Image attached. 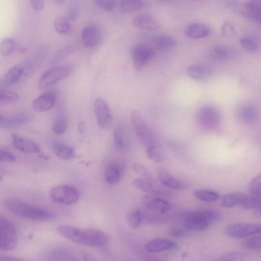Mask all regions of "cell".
Listing matches in <instances>:
<instances>
[{"label": "cell", "mask_w": 261, "mask_h": 261, "mask_svg": "<svg viewBox=\"0 0 261 261\" xmlns=\"http://www.w3.org/2000/svg\"><path fill=\"white\" fill-rule=\"evenodd\" d=\"M242 13L248 19L259 23L261 20V0H249L243 5Z\"/></svg>", "instance_id": "obj_18"}, {"label": "cell", "mask_w": 261, "mask_h": 261, "mask_svg": "<svg viewBox=\"0 0 261 261\" xmlns=\"http://www.w3.org/2000/svg\"><path fill=\"white\" fill-rule=\"evenodd\" d=\"M133 185L137 189L149 195L160 197L165 195V192L154 187L152 182L142 177L135 179L133 181Z\"/></svg>", "instance_id": "obj_24"}, {"label": "cell", "mask_w": 261, "mask_h": 261, "mask_svg": "<svg viewBox=\"0 0 261 261\" xmlns=\"http://www.w3.org/2000/svg\"><path fill=\"white\" fill-rule=\"evenodd\" d=\"M153 49L149 45L140 43L134 46L130 50V56L134 68L140 71L152 58Z\"/></svg>", "instance_id": "obj_10"}, {"label": "cell", "mask_w": 261, "mask_h": 261, "mask_svg": "<svg viewBox=\"0 0 261 261\" xmlns=\"http://www.w3.org/2000/svg\"><path fill=\"white\" fill-rule=\"evenodd\" d=\"M74 67L71 65L60 66L50 69L40 77L39 86L41 89L49 87L69 76Z\"/></svg>", "instance_id": "obj_7"}, {"label": "cell", "mask_w": 261, "mask_h": 261, "mask_svg": "<svg viewBox=\"0 0 261 261\" xmlns=\"http://www.w3.org/2000/svg\"><path fill=\"white\" fill-rule=\"evenodd\" d=\"M2 180V177L1 175L0 174V181Z\"/></svg>", "instance_id": "obj_55"}, {"label": "cell", "mask_w": 261, "mask_h": 261, "mask_svg": "<svg viewBox=\"0 0 261 261\" xmlns=\"http://www.w3.org/2000/svg\"><path fill=\"white\" fill-rule=\"evenodd\" d=\"M153 43L159 50L166 51L174 47L176 40L170 35L163 34L156 36L153 40Z\"/></svg>", "instance_id": "obj_27"}, {"label": "cell", "mask_w": 261, "mask_h": 261, "mask_svg": "<svg viewBox=\"0 0 261 261\" xmlns=\"http://www.w3.org/2000/svg\"><path fill=\"white\" fill-rule=\"evenodd\" d=\"M187 230L185 227L174 226L170 229L169 234L174 238H183L187 235Z\"/></svg>", "instance_id": "obj_46"}, {"label": "cell", "mask_w": 261, "mask_h": 261, "mask_svg": "<svg viewBox=\"0 0 261 261\" xmlns=\"http://www.w3.org/2000/svg\"><path fill=\"white\" fill-rule=\"evenodd\" d=\"M49 195L55 202L63 205L73 204L79 198L77 191L73 187L66 185L54 187L50 190Z\"/></svg>", "instance_id": "obj_9"}, {"label": "cell", "mask_w": 261, "mask_h": 261, "mask_svg": "<svg viewBox=\"0 0 261 261\" xmlns=\"http://www.w3.org/2000/svg\"><path fill=\"white\" fill-rule=\"evenodd\" d=\"M18 99L19 95L17 92L0 88V103H14Z\"/></svg>", "instance_id": "obj_37"}, {"label": "cell", "mask_w": 261, "mask_h": 261, "mask_svg": "<svg viewBox=\"0 0 261 261\" xmlns=\"http://www.w3.org/2000/svg\"><path fill=\"white\" fill-rule=\"evenodd\" d=\"M242 47L247 51L255 53L258 49V46L255 41L251 38L244 37L240 39Z\"/></svg>", "instance_id": "obj_41"}, {"label": "cell", "mask_w": 261, "mask_h": 261, "mask_svg": "<svg viewBox=\"0 0 261 261\" xmlns=\"http://www.w3.org/2000/svg\"><path fill=\"white\" fill-rule=\"evenodd\" d=\"M15 48V42L11 38H6L0 42V54L4 56L11 55Z\"/></svg>", "instance_id": "obj_38"}, {"label": "cell", "mask_w": 261, "mask_h": 261, "mask_svg": "<svg viewBox=\"0 0 261 261\" xmlns=\"http://www.w3.org/2000/svg\"><path fill=\"white\" fill-rule=\"evenodd\" d=\"M250 195L253 197L260 198L261 176L256 175L251 181L249 185Z\"/></svg>", "instance_id": "obj_39"}, {"label": "cell", "mask_w": 261, "mask_h": 261, "mask_svg": "<svg viewBox=\"0 0 261 261\" xmlns=\"http://www.w3.org/2000/svg\"><path fill=\"white\" fill-rule=\"evenodd\" d=\"M32 7L36 11L42 10L44 7L43 0H30Z\"/></svg>", "instance_id": "obj_49"}, {"label": "cell", "mask_w": 261, "mask_h": 261, "mask_svg": "<svg viewBox=\"0 0 261 261\" xmlns=\"http://www.w3.org/2000/svg\"><path fill=\"white\" fill-rule=\"evenodd\" d=\"M245 247L250 250L258 251L260 250V235L252 237L246 240L244 243Z\"/></svg>", "instance_id": "obj_42"}, {"label": "cell", "mask_w": 261, "mask_h": 261, "mask_svg": "<svg viewBox=\"0 0 261 261\" xmlns=\"http://www.w3.org/2000/svg\"><path fill=\"white\" fill-rule=\"evenodd\" d=\"M177 246L176 243L170 239L158 238L146 242L144 248L147 252L152 253L173 250Z\"/></svg>", "instance_id": "obj_16"}, {"label": "cell", "mask_w": 261, "mask_h": 261, "mask_svg": "<svg viewBox=\"0 0 261 261\" xmlns=\"http://www.w3.org/2000/svg\"><path fill=\"white\" fill-rule=\"evenodd\" d=\"M55 4L57 5H62L64 3L65 0H52Z\"/></svg>", "instance_id": "obj_53"}, {"label": "cell", "mask_w": 261, "mask_h": 261, "mask_svg": "<svg viewBox=\"0 0 261 261\" xmlns=\"http://www.w3.org/2000/svg\"><path fill=\"white\" fill-rule=\"evenodd\" d=\"M243 255L239 252H228L222 255L220 258L221 260H240L243 258Z\"/></svg>", "instance_id": "obj_47"}, {"label": "cell", "mask_w": 261, "mask_h": 261, "mask_svg": "<svg viewBox=\"0 0 261 261\" xmlns=\"http://www.w3.org/2000/svg\"><path fill=\"white\" fill-rule=\"evenodd\" d=\"M260 198L240 192L227 193L222 197L221 201L222 206L226 208L240 206L246 209H254L260 207Z\"/></svg>", "instance_id": "obj_5"}, {"label": "cell", "mask_w": 261, "mask_h": 261, "mask_svg": "<svg viewBox=\"0 0 261 261\" xmlns=\"http://www.w3.org/2000/svg\"><path fill=\"white\" fill-rule=\"evenodd\" d=\"M15 160V157L11 152L0 149V162H13Z\"/></svg>", "instance_id": "obj_48"}, {"label": "cell", "mask_w": 261, "mask_h": 261, "mask_svg": "<svg viewBox=\"0 0 261 261\" xmlns=\"http://www.w3.org/2000/svg\"><path fill=\"white\" fill-rule=\"evenodd\" d=\"M123 172L122 164L119 161H113L106 168L104 174L105 180L110 185L116 184L121 179Z\"/></svg>", "instance_id": "obj_21"}, {"label": "cell", "mask_w": 261, "mask_h": 261, "mask_svg": "<svg viewBox=\"0 0 261 261\" xmlns=\"http://www.w3.org/2000/svg\"><path fill=\"white\" fill-rule=\"evenodd\" d=\"M2 119H3V116H2L1 114H0V124L2 121Z\"/></svg>", "instance_id": "obj_54"}, {"label": "cell", "mask_w": 261, "mask_h": 261, "mask_svg": "<svg viewBox=\"0 0 261 261\" xmlns=\"http://www.w3.org/2000/svg\"><path fill=\"white\" fill-rule=\"evenodd\" d=\"M21 260V258L10 255H3L0 256V260L16 261Z\"/></svg>", "instance_id": "obj_50"}, {"label": "cell", "mask_w": 261, "mask_h": 261, "mask_svg": "<svg viewBox=\"0 0 261 261\" xmlns=\"http://www.w3.org/2000/svg\"><path fill=\"white\" fill-rule=\"evenodd\" d=\"M197 119L203 127L212 129L217 128L220 125L221 115L220 111L215 107L206 106L199 110Z\"/></svg>", "instance_id": "obj_11"}, {"label": "cell", "mask_w": 261, "mask_h": 261, "mask_svg": "<svg viewBox=\"0 0 261 261\" xmlns=\"http://www.w3.org/2000/svg\"><path fill=\"white\" fill-rule=\"evenodd\" d=\"M253 214L254 216L257 218L260 217V207H256L254 209Z\"/></svg>", "instance_id": "obj_52"}, {"label": "cell", "mask_w": 261, "mask_h": 261, "mask_svg": "<svg viewBox=\"0 0 261 261\" xmlns=\"http://www.w3.org/2000/svg\"><path fill=\"white\" fill-rule=\"evenodd\" d=\"M143 204L145 212L154 215H164L171 209V204L168 201L160 197L149 195L143 197Z\"/></svg>", "instance_id": "obj_12"}, {"label": "cell", "mask_w": 261, "mask_h": 261, "mask_svg": "<svg viewBox=\"0 0 261 261\" xmlns=\"http://www.w3.org/2000/svg\"><path fill=\"white\" fill-rule=\"evenodd\" d=\"M54 25L56 32L61 34L68 33L70 29L69 21L65 16L57 17L54 20Z\"/></svg>", "instance_id": "obj_35"}, {"label": "cell", "mask_w": 261, "mask_h": 261, "mask_svg": "<svg viewBox=\"0 0 261 261\" xmlns=\"http://www.w3.org/2000/svg\"><path fill=\"white\" fill-rule=\"evenodd\" d=\"M257 115V110L254 107L246 105L240 109L238 113V118L241 123L250 124L255 120Z\"/></svg>", "instance_id": "obj_26"}, {"label": "cell", "mask_w": 261, "mask_h": 261, "mask_svg": "<svg viewBox=\"0 0 261 261\" xmlns=\"http://www.w3.org/2000/svg\"><path fill=\"white\" fill-rule=\"evenodd\" d=\"M211 28L206 24L201 22H193L188 24L184 29L186 36L193 39H200L210 35Z\"/></svg>", "instance_id": "obj_20"}, {"label": "cell", "mask_w": 261, "mask_h": 261, "mask_svg": "<svg viewBox=\"0 0 261 261\" xmlns=\"http://www.w3.org/2000/svg\"><path fill=\"white\" fill-rule=\"evenodd\" d=\"M260 225L257 223L238 222L227 225L224 230L227 236L233 239H243L259 233Z\"/></svg>", "instance_id": "obj_8"}, {"label": "cell", "mask_w": 261, "mask_h": 261, "mask_svg": "<svg viewBox=\"0 0 261 261\" xmlns=\"http://www.w3.org/2000/svg\"><path fill=\"white\" fill-rule=\"evenodd\" d=\"M222 218V214L218 211L202 210L186 214L184 226L188 230L203 231Z\"/></svg>", "instance_id": "obj_3"}, {"label": "cell", "mask_w": 261, "mask_h": 261, "mask_svg": "<svg viewBox=\"0 0 261 261\" xmlns=\"http://www.w3.org/2000/svg\"><path fill=\"white\" fill-rule=\"evenodd\" d=\"M67 126V120L65 115L63 114H59L53 123L52 130L56 135H62L66 132Z\"/></svg>", "instance_id": "obj_36"}, {"label": "cell", "mask_w": 261, "mask_h": 261, "mask_svg": "<svg viewBox=\"0 0 261 261\" xmlns=\"http://www.w3.org/2000/svg\"><path fill=\"white\" fill-rule=\"evenodd\" d=\"M22 74V67L20 65H14L6 73L4 76L5 82L8 84H14L20 80Z\"/></svg>", "instance_id": "obj_30"}, {"label": "cell", "mask_w": 261, "mask_h": 261, "mask_svg": "<svg viewBox=\"0 0 261 261\" xmlns=\"http://www.w3.org/2000/svg\"><path fill=\"white\" fill-rule=\"evenodd\" d=\"M100 37V31L96 25H87L83 29L82 42L87 47L91 48L96 46L99 42Z\"/></svg>", "instance_id": "obj_22"}, {"label": "cell", "mask_w": 261, "mask_h": 261, "mask_svg": "<svg viewBox=\"0 0 261 261\" xmlns=\"http://www.w3.org/2000/svg\"><path fill=\"white\" fill-rule=\"evenodd\" d=\"M4 206L12 213L21 218L37 221H47L56 218L52 212L30 204L18 199H8L4 202Z\"/></svg>", "instance_id": "obj_2"}, {"label": "cell", "mask_w": 261, "mask_h": 261, "mask_svg": "<svg viewBox=\"0 0 261 261\" xmlns=\"http://www.w3.org/2000/svg\"><path fill=\"white\" fill-rule=\"evenodd\" d=\"M114 146L116 149L121 151L125 146V130L122 126L116 128L114 133Z\"/></svg>", "instance_id": "obj_34"}, {"label": "cell", "mask_w": 261, "mask_h": 261, "mask_svg": "<svg viewBox=\"0 0 261 261\" xmlns=\"http://www.w3.org/2000/svg\"><path fill=\"white\" fill-rule=\"evenodd\" d=\"M221 34L225 38H231L237 34V30L234 23L227 20L224 22L221 29Z\"/></svg>", "instance_id": "obj_40"}, {"label": "cell", "mask_w": 261, "mask_h": 261, "mask_svg": "<svg viewBox=\"0 0 261 261\" xmlns=\"http://www.w3.org/2000/svg\"><path fill=\"white\" fill-rule=\"evenodd\" d=\"M133 168L134 170L141 175L142 178L150 181H153V177L151 173L143 165L139 164H135L133 166Z\"/></svg>", "instance_id": "obj_43"}, {"label": "cell", "mask_w": 261, "mask_h": 261, "mask_svg": "<svg viewBox=\"0 0 261 261\" xmlns=\"http://www.w3.org/2000/svg\"><path fill=\"white\" fill-rule=\"evenodd\" d=\"M97 5L107 11H112L115 8L116 0H95Z\"/></svg>", "instance_id": "obj_45"}, {"label": "cell", "mask_w": 261, "mask_h": 261, "mask_svg": "<svg viewBox=\"0 0 261 261\" xmlns=\"http://www.w3.org/2000/svg\"><path fill=\"white\" fill-rule=\"evenodd\" d=\"M210 56L213 60L217 61H224L229 56V51L227 47L222 45L213 46L210 51Z\"/></svg>", "instance_id": "obj_32"}, {"label": "cell", "mask_w": 261, "mask_h": 261, "mask_svg": "<svg viewBox=\"0 0 261 261\" xmlns=\"http://www.w3.org/2000/svg\"><path fill=\"white\" fill-rule=\"evenodd\" d=\"M157 175L161 183L168 188L174 190H182L186 188L184 183L175 178L164 169H158Z\"/></svg>", "instance_id": "obj_23"}, {"label": "cell", "mask_w": 261, "mask_h": 261, "mask_svg": "<svg viewBox=\"0 0 261 261\" xmlns=\"http://www.w3.org/2000/svg\"><path fill=\"white\" fill-rule=\"evenodd\" d=\"M13 146L19 151L27 153H38L40 152L39 145L34 140L16 134H11Z\"/></svg>", "instance_id": "obj_15"}, {"label": "cell", "mask_w": 261, "mask_h": 261, "mask_svg": "<svg viewBox=\"0 0 261 261\" xmlns=\"http://www.w3.org/2000/svg\"><path fill=\"white\" fill-rule=\"evenodd\" d=\"M57 231L61 236L73 242L91 247L103 246L109 240L108 235L98 229L60 225L57 228Z\"/></svg>", "instance_id": "obj_1"}, {"label": "cell", "mask_w": 261, "mask_h": 261, "mask_svg": "<svg viewBox=\"0 0 261 261\" xmlns=\"http://www.w3.org/2000/svg\"><path fill=\"white\" fill-rule=\"evenodd\" d=\"M79 10L75 2H72L68 8L66 17L69 21H74L79 16Z\"/></svg>", "instance_id": "obj_44"}, {"label": "cell", "mask_w": 261, "mask_h": 261, "mask_svg": "<svg viewBox=\"0 0 261 261\" xmlns=\"http://www.w3.org/2000/svg\"><path fill=\"white\" fill-rule=\"evenodd\" d=\"M17 243V234L13 223L0 214V249L11 251Z\"/></svg>", "instance_id": "obj_6"}, {"label": "cell", "mask_w": 261, "mask_h": 261, "mask_svg": "<svg viewBox=\"0 0 261 261\" xmlns=\"http://www.w3.org/2000/svg\"><path fill=\"white\" fill-rule=\"evenodd\" d=\"M55 154L59 158L68 160L74 156L73 149L69 146L62 143H56L53 146Z\"/></svg>", "instance_id": "obj_28"}, {"label": "cell", "mask_w": 261, "mask_h": 261, "mask_svg": "<svg viewBox=\"0 0 261 261\" xmlns=\"http://www.w3.org/2000/svg\"><path fill=\"white\" fill-rule=\"evenodd\" d=\"M189 76L195 80H204L211 74V70L207 66L196 64L190 66L187 70Z\"/></svg>", "instance_id": "obj_25"}, {"label": "cell", "mask_w": 261, "mask_h": 261, "mask_svg": "<svg viewBox=\"0 0 261 261\" xmlns=\"http://www.w3.org/2000/svg\"><path fill=\"white\" fill-rule=\"evenodd\" d=\"M94 110L98 125L102 128L111 125L112 116L111 111L105 100L97 98L94 103Z\"/></svg>", "instance_id": "obj_13"}, {"label": "cell", "mask_w": 261, "mask_h": 261, "mask_svg": "<svg viewBox=\"0 0 261 261\" xmlns=\"http://www.w3.org/2000/svg\"><path fill=\"white\" fill-rule=\"evenodd\" d=\"M194 196L199 200L212 202L220 198V194L216 191L206 189H197L194 191Z\"/></svg>", "instance_id": "obj_29"}, {"label": "cell", "mask_w": 261, "mask_h": 261, "mask_svg": "<svg viewBox=\"0 0 261 261\" xmlns=\"http://www.w3.org/2000/svg\"><path fill=\"white\" fill-rule=\"evenodd\" d=\"M130 120L134 131L143 144L145 149L158 146L153 130L138 111L132 112Z\"/></svg>", "instance_id": "obj_4"}, {"label": "cell", "mask_w": 261, "mask_h": 261, "mask_svg": "<svg viewBox=\"0 0 261 261\" xmlns=\"http://www.w3.org/2000/svg\"><path fill=\"white\" fill-rule=\"evenodd\" d=\"M86 129V126L83 121H80L78 124V130L81 133L83 134Z\"/></svg>", "instance_id": "obj_51"}, {"label": "cell", "mask_w": 261, "mask_h": 261, "mask_svg": "<svg viewBox=\"0 0 261 261\" xmlns=\"http://www.w3.org/2000/svg\"><path fill=\"white\" fill-rule=\"evenodd\" d=\"M120 6L123 12L132 13L142 9L144 3L142 0H121Z\"/></svg>", "instance_id": "obj_33"}, {"label": "cell", "mask_w": 261, "mask_h": 261, "mask_svg": "<svg viewBox=\"0 0 261 261\" xmlns=\"http://www.w3.org/2000/svg\"><path fill=\"white\" fill-rule=\"evenodd\" d=\"M57 96V93L55 90H46L34 100L32 107L36 111L47 112L55 106Z\"/></svg>", "instance_id": "obj_14"}, {"label": "cell", "mask_w": 261, "mask_h": 261, "mask_svg": "<svg viewBox=\"0 0 261 261\" xmlns=\"http://www.w3.org/2000/svg\"><path fill=\"white\" fill-rule=\"evenodd\" d=\"M126 220L132 228L137 229L141 226L144 221L143 213L139 210L131 211L127 214Z\"/></svg>", "instance_id": "obj_31"}, {"label": "cell", "mask_w": 261, "mask_h": 261, "mask_svg": "<svg viewBox=\"0 0 261 261\" xmlns=\"http://www.w3.org/2000/svg\"><path fill=\"white\" fill-rule=\"evenodd\" d=\"M133 23L136 28L147 31H154L160 28L157 19L147 13L136 15L133 19Z\"/></svg>", "instance_id": "obj_17"}, {"label": "cell", "mask_w": 261, "mask_h": 261, "mask_svg": "<svg viewBox=\"0 0 261 261\" xmlns=\"http://www.w3.org/2000/svg\"><path fill=\"white\" fill-rule=\"evenodd\" d=\"M30 116L24 113H17L6 116H3L0 127L3 128L12 129L21 126L27 123Z\"/></svg>", "instance_id": "obj_19"}]
</instances>
